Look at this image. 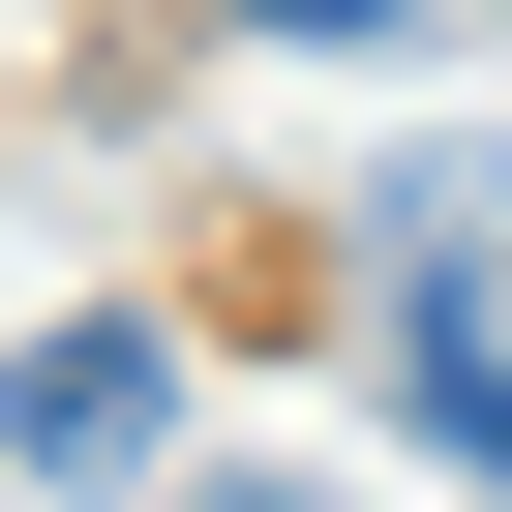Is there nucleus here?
<instances>
[{
    "mask_svg": "<svg viewBox=\"0 0 512 512\" xmlns=\"http://www.w3.org/2000/svg\"><path fill=\"white\" fill-rule=\"evenodd\" d=\"M151 422H181V362L91 302V332H31V362H0V452H31V482H151Z\"/></svg>",
    "mask_w": 512,
    "mask_h": 512,
    "instance_id": "2",
    "label": "nucleus"
},
{
    "mask_svg": "<svg viewBox=\"0 0 512 512\" xmlns=\"http://www.w3.org/2000/svg\"><path fill=\"white\" fill-rule=\"evenodd\" d=\"M241 31H422V0H241Z\"/></svg>",
    "mask_w": 512,
    "mask_h": 512,
    "instance_id": "3",
    "label": "nucleus"
},
{
    "mask_svg": "<svg viewBox=\"0 0 512 512\" xmlns=\"http://www.w3.org/2000/svg\"><path fill=\"white\" fill-rule=\"evenodd\" d=\"M392 422L452 452V512H512V272H482V241H392Z\"/></svg>",
    "mask_w": 512,
    "mask_h": 512,
    "instance_id": "1",
    "label": "nucleus"
},
{
    "mask_svg": "<svg viewBox=\"0 0 512 512\" xmlns=\"http://www.w3.org/2000/svg\"><path fill=\"white\" fill-rule=\"evenodd\" d=\"M181 512H302V482H181Z\"/></svg>",
    "mask_w": 512,
    "mask_h": 512,
    "instance_id": "4",
    "label": "nucleus"
}]
</instances>
